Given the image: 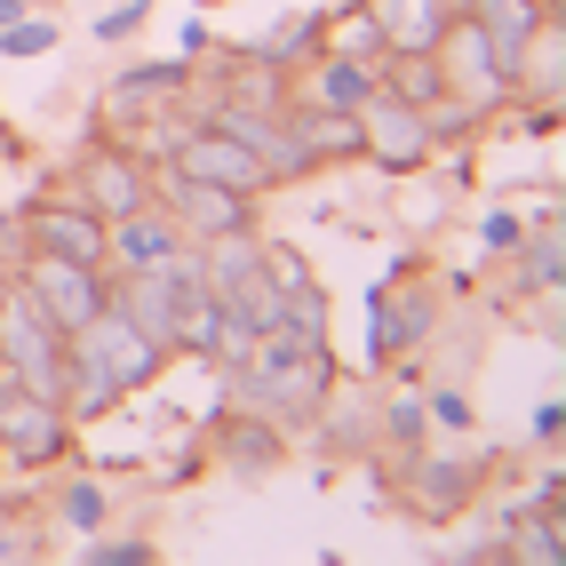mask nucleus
I'll list each match as a JSON object with an SVG mask.
<instances>
[{
	"instance_id": "nucleus-1",
	"label": "nucleus",
	"mask_w": 566,
	"mask_h": 566,
	"mask_svg": "<svg viewBox=\"0 0 566 566\" xmlns=\"http://www.w3.org/2000/svg\"><path fill=\"white\" fill-rule=\"evenodd\" d=\"M9 280L32 295V304H41V319L64 335V344L112 304V272H104V263H64V255H41V248H24Z\"/></svg>"
},
{
	"instance_id": "nucleus-2",
	"label": "nucleus",
	"mask_w": 566,
	"mask_h": 566,
	"mask_svg": "<svg viewBox=\"0 0 566 566\" xmlns=\"http://www.w3.org/2000/svg\"><path fill=\"white\" fill-rule=\"evenodd\" d=\"M144 192H153V208L176 223L184 240H216V232L255 223V200H248V192H223V184H208V176H184L176 160H153V168H144Z\"/></svg>"
},
{
	"instance_id": "nucleus-3",
	"label": "nucleus",
	"mask_w": 566,
	"mask_h": 566,
	"mask_svg": "<svg viewBox=\"0 0 566 566\" xmlns=\"http://www.w3.org/2000/svg\"><path fill=\"white\" fill-rule=\"evenodd\" d=\"M0 375L41 399H64V335L41 319V304L9 280V295H0Z\"/></svg>"
},
{
	"instance_id": "nucleus-4",
	"label": "nucleus",
	"mask_w": 566,
	"mask_h": 566,
	"mask_svg": "<svg viewBox=\"0 0 566 566\" xmlns=\"http://www.w3.org/2000/svg\"><path fill=\"white\" fill-rule=\"evenodd\" d=\"M72 455V415L41 391H24L0 375V463H17V471H56Z\"/></svg>"
},
{
	"instance_id": "nucleus-5",
	"label": "nucleus",
	"mask_w": 566,
	"mask_h": 566,
	"mask_svg": "<svg viewBox=\"0 0 566 566\" xmlns=\"http://www.w3.org/2000/svg\"><path fill=\"white\" fill-rule=\"evenodd\" d=\"M471 503H479V455H431V447L399 455V511L407 518L455 526Z\"/></svg>"
},
{
	"instance_id": "nucleus-6",
	"label": "nucleus",
	"mask_w": 566,
	"mask_h": 566,
	"mask_svg": "<svg viewBox=\"0 0 566 566\" xmlns=\"http://www.w3.org/2000/svg\"><path fill=\"white\" fill-rule=\"evenodd\" d=\"M56 184H64V192H72V200H81V208H96L104 223H112V216H128V208H144V200H153V192H144V160L128 153V144H120V136H104V128H88V153H81V160H72V168H64Z\"/></svg>"
},
{
	"instance_id": "nucleus-7",
	"label": "nucleus",
	"mask_w": 566,
	"mask_h": 566,
	"mask_svg": "<svg viewBox=\"0 0 566 566\" xmlns=\"http://www.w3.org/2000/svg\"><path fill=\"white\" fill-rule=\"evenodd\" d=\"M359 160H375L384 176H423L439 160V144H431V128H423V112H415V104L375 88L359 104Z\"/></svg>"
},
{
	"instance_id": "nucleus-8",
	"label": "nucleus",
	"mask_w": 566,
	"mask_h": 566,
	"mask_svg": "<svg viewBox=\"0 0 566 566\" xmlns=\"http://www.w3.org/2000/svg\"><path fill=\"white\" fill-rule=\"evenodd\" d=\"M431 56H439V81H447V96H455V104H471L479 120L511 104V81L495 72V56H486V32H479L471 17H455V24H447Z\"/></svg>"
},
{
	"instance_id": "nucleus-9",
	"label": "nucleus",
	"mask_w": 566,
	"mask_h": 566,
	"mask_svg": "<svg viewBox=\"0 0 566 566\" xmlns=\"http://www.w3.org/2000/svg\"><path fill=\"white\" fill-rule=\"evenodd\" d=\"M184 176H208V184H223V192H272V176H263V160L248 153L240 136H223V128H208V120H184V136H176V153H168Z\"/></svg>"
},
{
	"instance_id": "nucleus-10",
	"label": "nucleus",
	"mask_w": 566,
	"mask_h": 566,
	"mask_svg": "<svg viewBox=\"0 0 566 566\" xmlns=\"http://www.w3.org/2000/svg\"><path fill=\"white\" fill-rule=\"evenodd\" d=\"M81 335H88V344H96V359L112 367V384H120V399H144V391H153V384H160V367L176 359L168 344H153V335H144L136 319H120V312H112V304H104V312H96V319H88Z\"/></svg>"
},
{
	"instance_id": "nucleus-11",
	"label": "nucleus",
	"mask_w": 566,
	"mask_h": 566,
	"mask_svg": "<svg viewBox=\"0 0 566 566\" xmlns=\"http://www.w3.org/2000/svg\"><path fill=\"white\" fill-rule=\"evenodd\" d=\"M280 455H287V423H272L255 407H223L208 423V463H223L232 479H263Z\"/></svg>"
},
{
	"instance_id": "nucleus-12",
	"label": "nucleus",
	"mask_w": 566,
	"mask_h": 566,
	"mask_svg": "<svg viewBox=\"0 0 566 566\" xmlns=\"http://www.w3.org/2000/svg\"><path fill=\"white\" fill-rule=\"evenodd\" d=\"M176 248H184V232H176V223H168L153 200L104 223V272H160Z\"/></svg>"
},
{
	"instance_id": "nucleus-13",
	"label": "nucleus",
	"mask_w": 566,
	"mask_h": 566,
	"mask_svg": "<svg viewBox=\"0 0 566 566\" xmlns=\"http://www.w3.org/2000/svg\"><path fill=\"white\" fill-rule=\"evenodd\" d=\"M280 120H287L295 144H304V160H312V168H344V160H359V112H335V104L287 96V104H280Z\"/></svg>"
},
{
	"instance_id": "nucleus-14",
	"label": "nucleus",
	"mask_w": 566,
	"mask_h": 566,
	"mask_svg": "<svg viewBox=\"0 0 566 566\" xmlns=\"http://www.w3.org/2000/svg\"><path fill=\"white\" fill-rule=\"evenodd\" d=\"M56 407L72 415V431H88V423H104V415H120V407H128L120 384H112V367L96 359L88 335H72V344H64V399H56Z\"/></svg>"
},
{
	"instance_id": "nucleus-15",
	"label": "nucleus",
	"mask_w": 566,
	"mask_h": 566,
	"mask_svg": "<svg viewBox=\"0 0 566 566\" xmlns=\"http://www.w3.org/2000/svg\"><path fill=\"white\" fill-rule=\"evenodd\" d=\"M367 17L384 24V56L439 49V32L455 24V9H447V0H367Z\"/></svg>"
},
{
	"instance_id": "nucleus-16",
	"label": "nucleus",
	"mask_w": 566,
	"mask_h": 566,
	"mask_svg": "<svg viewBox=\"0 0 566 566\" xmlns=\"http://www.w3.org/2000/svg\"><path fill=\"white\" fill-rule=\"evenodd\" d=\"M287 96H304V104H335V112H359V104L375 96V64L319 49V56L304 64V88H287Z\"/></svg>"
},
{
	"instance_id": "nucleus-17",
	"label": "nucleus",
	"mask_w": 566,
	"mask_h": 566,
	"mask_svg": "<svg viewBox=\"0 0 566 566\" xmlns=\"http://www.w3.org/2000/svg\"><path fill=\"white\" fill-rule=\"evenodd\" d=\"M511 255H518V287L551 304V295L566 287V232H558V208H543V223H526V240H518Z\"/></svg>"
},
{
	"instance_id": "nucleus-18",
	"label": "nucleus",
	"mask_w": 566,
	"mask_h": 566,
	"mask_svg": "<svg viewBox=\"0 0 566 566\" xmlns=\"http://www.w3.org/2000/svg\"><path fill=\"white\" fill-rule=\"evenodd\" d=\"M223 304L200 287V295H184L176 304V327H168V352H184V359H200V367H223Z\"/></svg>"
},
{
	"instance_id": "nucleus-19",
	"label": "nucleus",
	"mask_w": 566,
	"mask_h": 566,
	"mask_svg": "<svg viewBox=\"0 0 566 566\" xmlns=\"http://www.w3.org/2000/svg\"><path fill=\"white\" fill-rule=\"evenodd\" d=\"M240 49H255V56H272V64H312L319 49H327V9H295V17H280V24H263V41H240Z\"/></svg>"
},
{
	"instance_id": "nucleus-20",
	"label": "nucleus",
	"mask_w": 566,
	"mask_h": 566,
	"mask_svg": "<svg viewBox=\"0 0 566 566\" xmlns=\"http://www.w3.org/2000/svg\"><path fill=\"white\" fill-rule=\"evenodd\" d=\"M518 88H526V96H566V17H558V9L543 17L535 49H526V72H518Z\"/></svg>"
},
{
	"instance_id": "nucleus-21",
	"label": "nucleus",
	"mask_w": 566,
	"mask_h": 566,
	"mask_svg": "<svg viewBox=\"0 0 566 566\" xmlns=\"http://www.w3.org/2000/svg\"><path fill=\"white\" fill-rule=\"evenodd\" d=\"M511 558L558 566V558H566V526H558V511H543V503H518V511H511Z\"/></svg>"
},
{
	"instance_id": "nucleus-22",
	"label": "nucleus",
	"mask_w": 566,
	"mask_h": 566,
	"mask_svg": "<svg viewBox=\"0 0 566 566\" xmlns=\"http://www.w3.org/2000/svg\"><path fill=\"white\" fill-rule=\"evenodd\" d=\"M375 447H384V455H415V447H431L423 399H384V407H375Z\"/></svg>"
},
{
	"instance_id": "nucleus-23",
	"label": "nucleus",
	"mask_w": 566,
	"mask_h": 566,
	"mask_svg": "<svg viewBox=\"0 0 566 566\" xmlns=\"http://www.w3.org/2000/svg\"><path fill=\"white\" fill-rule=\"evenodd\" d=\"M56 518L72 526V535H96V526L112 518V495H104V479H88V471H81V479H64V486H56Z\"/></svg>"
},
{
	"instance_id": "nucleus-24",
	"label": "nucleus",
	"mask_w": 566,
	"mask_h": 566,
	"mask_svg": "<svg viewBox=\"0 0 566 566\" xmlns=\"http://www.w3.org/2000/svg\"><path fill=\"white\" fill-rule=\"evenodd\" d=\"M384 319H391V352H423V344H431V327H439V304L407 287L399 304H384Z\"/></svg>"
},
{
	"instance_id": "nucleus-25",
	"label": "nucleus",
	"mask_w": 566,
	"mask_h": 566,
	"mask_svg": "<svg viewBox=\"0 0 566 566\" xmlns=\"http://www.w3.org/2000/svg\"><path fill=\"white\" fill-rule=\"evenodd\" d=\"M160 551L153 543H144V535H104V526H96V535H81V566H153Z\"/></svg>"
},
{
	"instance_id": "nucleus-26",
	"label": "nucleus",
	"mask_w": 566,
	"mask_h": 566,
	"mask_svg": "<svg viewBox=\"0 0 566 566\" xmlns=\"http://www.w3.org/2000/svg\"><path fill=\"white\" fill-rule=\"evenodd\" d=\"M56 41H64V32H56L49 17H32V9H24L17 24H0V56H9V64H17V56H49Z\"/></svg>"
},
{
	"instance_id": "nucleus-27",
	"label": "nucleus",
	"mask_w": 566,
	"mask_h": 566,
	"mask_svg": "<svg viewBox=\"0 0 566 566\" xmlns=\"http://www.w3.org/2000/svg\"><path fill=\"white\" fill-rule=\"evenodd\" d=\"M518 240H526V216H518V208H486V216H479V248H486V255H511Z\"/></svg>"
},
{
	"instance_id": "nucleus-28",
	"label": "nucleus",
	"mask_w": 566,
	"mask_h": 566,
	"mask_svg": "<svg viewBox=\"0 0 566 566\" xmlns=\"http://www.w3.org/2000/svg\"><path fill=\"white\" fill-rule=\"evenodd\" d=\"M423 415H431V423H439V431H471V423H479V415H471V399H463V391H431V399H423Z\"/></svg>"
},
{
	"instance_id": "nucleus-29",
	"label": "nucleus",
	"mask_w": 566,
	"mask_h": 566,
	"mask_svg": "<svg viewBox=\"0 0 566 566\" xmlns=\"http://www.w3.org/2000/svg\"><path fill=\"white\" fill-rule=\"evenodd\" d=\"M526 439H535V447H543V455H551V447L566 439V399H543L535 415H526Z\"/></svg>"
},
{
	"instance_id": "nucleus-30",
	"label": "nucleus",
	"mask_w": 566,
	"mask_h": 566,
	"mask_svg": "<svg viewBox=\"0 0 566 566\" xmlns=\"http://www.w3.org/2000/svg\"><path fill=\"white\" fill-rule=\"evenodd\" d=\"M136 32H144V9H136V0H120V9H112V17H96V41H104V49L136 41Z\"/></svg>"
},
{
	"instance_id": "nucleus-31",
	"label": "nucleus",
	"mask_w": 566,
	"mask_h": 566,
	"mask_svg": "<svg viewBox=\"0 0 566 566\" xmlns=\"http://www.w3.org/2000/svg\"><path fill=\"white\" fill-rule=\"evenodd\" d=\"M32 558H41V543L24 526H9V511H0V566H32Z\"/></svg>"
},
{
	"instance_id": "nucleus-32",
	"label": "nucleus",
	"mask_w": 566,
	"mask_h": 566,
	"mask_svg": "<svg viewBox=\"0 0 566 566\" xmlns=\"http://www.w3.org/2000/svg\"><path fill=\"white\" fill-rule=\"evenodd\" d=\"M17 255H24V216L0 208V272H17Z\"/></svg>"
},
{
	"instance_id": "nucleus-33",
	"label": "nucleus",
	"mask_w": 566,
	"mask_h": 566,
	"mask_svg": "<svg viewBox=\"0 0 566 566\" xmlns=\"http://www.w3.org/2000/svg\"><path fill=\"white\" fill-rule=\"evenodd\" d=\"M184 56H192V64H200V56H216V32H208V9H200L192 24H184Z\"/></svg>"
},
{
	"instance_id": "nucleus-34",
	"label": "nucleus",
	"mask_w": 566,
	"mask_h": 566,
	"mask_svg": "<svg viewBox=\"0 0 566 566\" xmlns=\"http://www.w3.org/2000/svg\"><path fill=\"white\" fill-rule=\"evenodd\" d=\"M24 9H32V0H0V24H17Z\"/></svg>"
},
{
	"instance_id": "nucleus-35",
	"label": "nucleus",
	"mask_w": 566,
	"mask_h": 566,
	"mask_svg": "<svg viewBox=\"0 0 566 566\" xmlns=\"http://www.w3.org/2000/svg\"><path fill=\"white\" fill-rule=\"evenodd\" d=\"M192 9H216V0H192Z\"/></svg>"
},
{
	"instance_id": "nucleus-36",
	"label": "nucleus",
	"mask_w": 566,
	"mask_h": 566,
	"mask_svg": "<svg viewBox=\"0 0 566 566\" xmlns=\"http://www.w3.org/2000/svg\"><path fill=\"white\" fill-rule=\"evenodd\" d=\"M136 9H153V0H136Z\"/></svg>"
},
{
	"instance_id": "nucleus-37",
	"label": "nucleus",
	"mask_w": 566,
	"mask_h": 566,
	"mask_svg": "<svg viewBox=\"0 0 566 566\" xmlns=\"http://www.w3.org/2000/svg\"><path fill=\"white\" fill-rule=\"evenodd\" d=\"M543 9H558V0H543Z\"/></svg>"
}]
</instances>
